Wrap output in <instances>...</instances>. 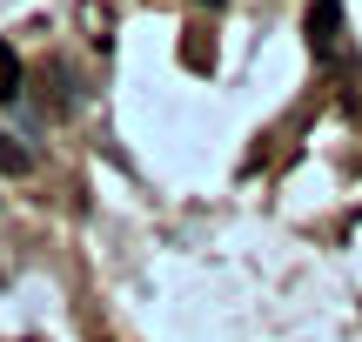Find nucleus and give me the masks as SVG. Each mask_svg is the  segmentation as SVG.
Masks as SVG:
<instances>
[{"label":"nucleus","mask_w":362,"mask_h":342,"mask_svg":"<svg viewBox=\"0 0 362 342\" xmlns=\"http://www.w3.org/2000/svg\"><path fill=\"white\" fill-rule=\"evenodd\" d=\"M309 47L315 61H342V0H309Z\"/></svg>","instance_id":"nucleus-1"},{"label":"nucleus","mask_w":362,"mask_h":342,"mask_svg":"<svg viewBox=\"0 0 362 342\" xmlns=\"http://www.w3.org/2000/svg\"><path fill=\"white\" fill-rule=\"evenodd\" d=\"M13 94H21V54L0 40V101H13Z\"/></svg>","instance_id":"nucleus-2"},{"label":"nucleus","mask_w":362,"mask_h":342,"mask_svg":"<svg viewBox=\"0 0 362 342\" xmlns=\"http://www.w3.org/2000/svg\"><path fill=\"white\" fill-rule=\"evenodd\" d=\"M27 168H34V155H27L13 134H0V175H27Z\"/></svg>","instance_id":"nucleus-3"},{"label":"nucleus","mask_w":362,"mask_h":342,"mask_svg":"<svg viewBox=\"0 0 362 342\" xmlns=\"http://www.w3.org/2000/svg\"><path fill=\"white\" fill-rule=\"evenodd\" d=\"M215 7H221V0H215Z\"/></svg>","instance_id":"nucleus-4"}]
</instances>
